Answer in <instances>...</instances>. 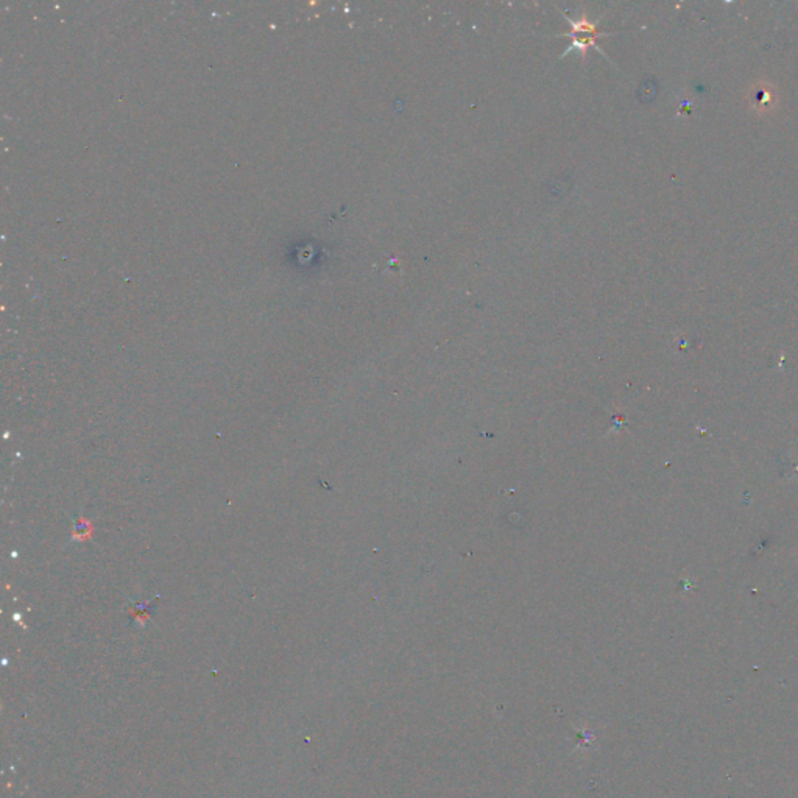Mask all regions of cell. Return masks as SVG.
<instances>
[{
	"label": "cell",
	"instance_id": "1",
	"mask_svg": "<svg viewBox=\"0 0 798 798\" xmlns=\"http://www.w3.org/2000/svg\"><path fill=\"white\" fill-rule=\"evenodd\" d=\"M747 99H749L753 111H757L759 116L772 114L778 105L777 89L767 81H757L752 84L747 91Z\"/></svg>",
	"mask_w": 798,
	"mask_h": 798
}]
</instances>
